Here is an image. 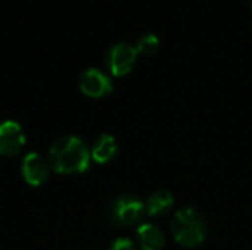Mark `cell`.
Wrapping results in <instances>:
<instances>
[{"mask_svg":"<svg viewBox=\"0 0 252 250\" xmlns=\"http://www.w3.org/2000/svg\"><path fill=\"white\" fill-rule=\"evenodd\" d=\"M90 150L86 143L75 136L58 139L49 150V165L59 174H81L90 165Z\"/></svg>","mask_w":252,"mask_h":250,"instance_id":"cell-1","label":"cell"},{"mask_svg":"<svg viewBox=\"0 0 252 250\" xmlns=\"http://www.w3.org/2000/svg\"><path fill=\"white\" fill-rule=\"evenodd\" d=\"M171 236L174 242L186 249L198 248L208 234L207 221L202 214L193 208H182L171 218Z\"/></svg>","mask_w":252,"mask_h":250,"instance_id":"cell-2","label":"cell"},{"mask_svg":"<svg viewBox=\"0 0 252 250\" xmlns=\"http://www.w3.org/2000/svg\"><path fill=\"white\" fill-rule=\"evenodd\" d=\"M146 214L145 203L131 194L115 197L106 209V220L112 227L126 228L137 225Z\"/></svg>","mask_w":252,"mask_h":250,"instance_id":"cell-3","label":"cell"},{"mask_svg":"<svg viewBox=\"0 0 252 250\" xmlns=\"http://www.w3.org/2000/svg\"><path fill=\"white\" fill-rule=\"evenodd\" d=\"M136 56V47L127 43H117L108 50L105 56V63L108 71L114 77H124L133 69Z\"/></svg>","mask_w":252,"mask_h":250,"instance_id":"cell-4","label":"cell"},{"mask_svg":"<svg viewBox=\"0 0 252 250\" xmlns=\"http://www.w3.org/2000/svg\"><path fill=\"white\" fill-rule=\"evenodd\" d=\"M78 85H80V90L86 96L93 97V99L105 97L112 91L111 78L105 72L96 68L86 69L78 80Z\"/></svg>","mask_w":252,"mask_h":250,"instance_id":"cell-5","label":"cell"},{"mask_svg":"<svg viewBox=\"0 0 252 250\" xmlns=\"http://www.w3.org/2000/svg\"><path fill=\"white\" fill-rule=\"evenodd\" d=\"M50 165L49 162L38 153H28L25 155V158L22 159L21 164V172H22V178L25 180L27 184L37 187L46 183V180L49 178V172H50Z\"/></svg>","mask_w":252,"mask_h":250,"instance_id":"cell-6","label":"cell"},{"mask_svg":"<svg viewBox=\"0 0 252 250\" xmlns=\"http://www.w3.org/2000/svg\"><path fill=\"white\" fill-rule=\"evenodd\" d=\"M25 146V134L22 127L15 121H4L0 124V155L15 156Z\"/></svg>","mask_w":252,"mask_h":250,"instance_id":"cell-7","label":"cell"},{"mask_svg":"<svg viewBox=\"0 0 252 250\" xmlns=\"http://www.w3.org/2000/svg\"><path fill=\"white\" fill-rule=\"evenodd\" d=\"M136 236L137 245L142 250H162L165 248V236L154 224L146 222L139 225Z\"/></svg>","mask_w":252,"mask_h":250,"instance_id":"cell-8","label":"cell"},{"mask_svg":"<svg viewBox=\"0 0 252 250\" xmlns=\"http://www.w3.org/2000/svg\"><path fill=\"white\" fill-rule=\"evenodd\" d=\"M118 153V143L111 134H100L90 150V156L97 164H108L111 162Z\"/></svg>","mask_w":252,"mask_h":250,"instance_id":"cell-9","label":"cell"},{"mask_svg":"<svg viewBox=\"0 0 252 250\" xmlns=\"http://www.w3.org/2000/svg\"><path fill=\"white\" fill-rule=\"evenodd\" d=\"M146 214L149 217H164L174 206V196L167 190H157L146 199Z\"/></svg>","mask_w":252,"mask_h":250,"instance_id":"cell-10","label":"cell"},{"mask_svg":"<svg viewBox=\"0 0 252 250\" xmlns=\"http://www.w3.org/2000/svg\"><path fill=\"white\" fill-rule=\"evenodd\" d=\"M158 47H159V40L154 34H145L136 43V52L145 56L154 55L158 50Z\"/></svg>","mask_w":252,"mask_h":250,"instance_id":"cell-11","label":"cell"},{"mask_svg":"<svg viewBox=\"0 0 252 250\" xmlns=\"http://www.w3.org/2000/svg\"><path fill=\"white\" fill-rule=\"evenodd\" d=\"M108 250H136V246H134L133 240H130L127 237H118L109 245Z\"/></svg>","mask_w":252,"mask_h":250,"instance_id":"cell-12","label":"cell"},{"mask_svg":"<svg viewBox=\"0 0 252 250\" xmlns=\"http://www.w3.org/2000/svg\"><path fill=\"white\" fill-rule=\"evenodd\" d=\"M251 7H252V0H251Z\"/></svg>","mask_w":252,"mask_h":250,"instance_id":"cell-13","label":"cell"}]
</instances>
